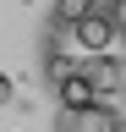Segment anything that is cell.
I'll use <instances>...</instances> for the list:
<instances>
[{"instance_id":"obj_1","label":"cell","mask_w":126,"mask_h":132,"mask_svg":"<svg viewBox=\"0 0 126 132\" xmlns=\"http://www.w3.org/2000/svg\"><path fill=\"white\" fill-rule=\"evenodd\" d=\"M121 28H126V6H115V11H88L71 33H77V44H82V50L104 55V50H110V39H115Z\"/></svg>"},{"instance_id":"obj_2","label":"cell","mask_w":126,"mask_h":132,"mask_svg":"<svg viewBox=\"0 0 126 132\" xmlns=\"http://www.w3.org/2000/svg\"><path fill=\"white\" fill-rule=\"evenodd\" d=\"M55 132H121V116L110 110L104 99H93V105H82V110H60Z\"/></svg>"},{"instance_id":"obj_3","label":"cell","mask_w":126,"mask_h":132,"mask_svg":"<svg viewBox=\"0 0 126 132\" xmlns=\"http://www.w3.org/2000/svg\"><path fill=\"white\" fill-rule=\"evenodd\" d=\"M93 99H99V94H93L88 72H66V77L55 82V105L60 110H82V105H93Z\"/></svg>"},{"instance_id":"obj_4","label":"cell","mask_w":126,"mask_h":132,"mask_svg":"<svg viewBox=\"0 0 126 132\" xmlns=\"http://www.w3.org/2000/svg\"><path fill=\"white\" fill-rule=\"evenodd\" d=\"M88 82H93V94H110V88H121V66L115 61H110V55H99V66H93V72H88Z\"/></svg>"},{"instance_id":"obj_5","label":"cell","mask_w":126,"mask_h":132,"mask_svg":"<svg viewBox=\"0 0 126 132\" xmlns=\"http://www.w3.org/2000/svg\"><path fill=\"white\" fill-rule=\"evenodd\" d=\"M88 11H93V0H55V22L60 28H77Z\"/></svg>"},{"instance_id":"obj_6","label":"cell","mask_w":126,"mask_h":132,"mask_svg":"<svg viewBox=\"0 0 126 132\" xmlns=\"http://www.w3.org/2000/svg\"><path fill=\"white\" fill-rule=\"evenodd\" d=\"M115 6H126V0H93V11H115Z\"/></svg>"},{"instance_id":"obj_7","label":"cell","mask_w":126,"mask_h":132,"mask_svg":"<svg viewBox=\"0 0 126 132\" xmlns=\"http://www.w3.org/2000/svg\"><path fill=\"white\" fill-rule=\"evenodd\" d=\"M6 99H11V77L0 72V105H6Z\"/></svg>"}]
</instances>
